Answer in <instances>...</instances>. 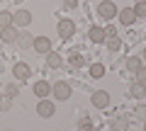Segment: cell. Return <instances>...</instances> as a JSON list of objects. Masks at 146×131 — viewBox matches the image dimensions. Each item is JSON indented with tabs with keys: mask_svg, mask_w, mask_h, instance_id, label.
Instances as JSON below:
<instances>
[{
	"mask_svg": "<svg viewBox=\"0 0 146 131\" xmlns=\"http://www.w3.org/2000/svg\"><path fill=\"white\" fill-rule=\"evenodd\" d=\"M32 49H34L36 53H49L51 51V41H49V37H34Z\"/></svg>",
	"mask_w": 146,
	"mask_h": 131,
	"instance_id": "8992f818",
	"label": "cell"
},
{
	"mask_svg": "<svg viewBox=\"0 0 146 131\" xmlns=\"http://www.w3.org/2000/svg\"><path fill=\"white\" fill-rule=\"evenodd\" d=\"M98 12H100V17H105V20H112V17L117 15V5L112 3V0H102L98 5Z\"/></svg>",
	"mask_w": 146,
	"mask_h": 131,
	"instance_id": "6da1fadb",
	"label": "cell"
},
{
	"mask_svg": "<svg viewBox=\"0 0 146 131\" xmlns=\"http://www.w3.org/2000/svg\"><path fill=\"white\" fill-rule=\"evenodd\" d=\"M144 61H146V49H144Z\"/></svg>",
	"mask_w": 146,
	"mask_h": 131,
	"instance_id": "f1b7e54d",
	"label": "cell"
},
{
	"mask_svg": "<svg viewBox=\"0 0 146 131\" xmlns=\"http://www.w3.org/2000/svg\"><path fill=\"white\" fill-rule=\"evenodd\" d=\"M17 37H20V32H17V27H5V29L0 32V41H7V44L17 41Z\"/></svg>",
	"mask_w": 146,
	"mask_h": 131,
	"instance_id": "30bf717a",
	"label": "cell"
},
{
	"mask_svg": "<svg viewBox=\"0 0 146 131\" xmlns=\"http://www.w3.org/2000/svg\"><path fill=\"white\" fill-rule=\"evenodd\" d=\"M131 95H134L136 100L146 97V85H141V83H134V85H131Z\"/></svg>",
	"mask_w": 146,
	"mask_h": 131,
	"instance_id": "e0dca14e",
	"label": "cell"
},
{
	"mask_svg": "<svg viewBox=\"0 0 146 131\" xmlns=\"http://www.w3.org/2000/svg\"><path fill=\"white\" fill-rule=\"evenodd\" d=\"M5 95H7V97H17V95H20V85H7Z\"/></svg>",
	"mask_w": 146,
	"mask_h": 131,
	"instance_id": "7402d4cb",
	"label": "cell"
},
{
	"mask_svg": "<svg viewBox=\"0 0 146 131\" xmlns=\"http://www.w3.org/2000/svg\"><path fill=\"white\" fill-rule=\"evenodd\" d=\"M136 17H146V3H136V7H131Z\"/></svg>",
	"mask_w": 146,
	"mask_h": 131,
	"instance_id": "44dd1931",
	"label": "cell"
},
{
	"mask_svg": "<svg viewBox=\"0 0 146 131\" xmlns=\"http://www.w3.org/2000/svg\"><path fill=\"white\" fill-rule=\"evenodd\" d=\"M90 75H93V78H102L105 75V66L102 63H93V66H90Z\"/></svg>",
	"mask_w": 146,
	"mask_h": 131,
	"instance_id": "ac0fdd59",
	"label": "cell"
},
{
	"mask_svg": "<svg viewBox=\"0 0 146 131\" xmlns=\"http://www.w3.org/2000/svg\"><path fill=\"white\" fill-rule=\"evenodd\" d=\"M54 112H56V105L49 100H42L39 105H36V114L42 117V119H49V117H54Z\"/></svg>",
	"mask_w": 146,
	"mask_h": 131,
	"instance_id": "277c9868",
	"label": "cell"
},
{
	"mask_svg": "<svg viewBox=\"0 0 146 131\" xmlns=\"http://www.w3.org/2000/svg\"><path fill=\"white\" fill-rule=\"evenodd\" d=\"M127 126H129V121H127L124 117H115V119H112V129L115 131H127Z\"/></svg>",
	"mask_w": 146,
	"mask_h": 131,
	"instance_id": "9a60e30c",
	"label": "cell"
},
{
	"mask_svg": "<svg viewBox=\"0 0 146 131\" xmlns=\"http://www.w3.org/2000/svg\"><path fill=\"white\" fill-rule=\"evenodd\" d=\"M127 68H129L131 73H136V70L141 68V58L139 56H129V58H127Z\"/></svg>",
	"mask_w": 146,
	"mask_h": 131,
	"instance_id": "2e32d148",
	"label": "cell"
},
{
	"mask_svg": "<svg viewBox=\"0 0 146 131\" xmlns=\"http://www.w3.org/2000/svg\"><path fill=\"white\" fill-rule=\"evenodd\" d=\"M136 117L146 121V107H144V105H139V107H136Z\"/></svg>",
	"mask_w": 146,
	"mask_h": 131,
	"instance_id": "83f0119b",
	"label": "cell"
},
{
	"mask_svg": "<svg viewBox=\"0 0 146 131\" xmlns=\"http://www.w3.org/2000/svg\"><path fill=\"white\" fill-rule=\"evenodd\" d=\"M0 27L5 29V27H12V15L5 10H0Z\"/></svg>",
	"mask_w": 146,
	"mask_h": 131,
	"instance_id": "d6986e66",
	"label": "cell"
},
{
	"mask_svg": "<svg viewBox=\"0 0 146 131\" xmlns=\"http://www.w3.org/2000/svg\"><path fill=\"white\" fill-rule=\"evenodd\" d=\"M117 15H119V22H122L124 27H129V24H134V22H136V15H134V10H131V7H122Z\"/></svg>",
	"mask_w": 146,
	"mask_h": 131,
	"instance_id": "ba28073f",
	"label": "cell"
},
{
	"mask_svg": "<svg viewBox=\"0 0 146 131\" xmlns=\"http://www.w3.org/2000/svg\"><path fill=\"white\" fill-rule=\"evenodd\" d=\"M144 131H146V121H144Z\"/></svg>",
	"mask_w": 146,
	"mask_h": 131,
	"instance_id": "f546056e",
	"label": "cell"
},
{
	"mask_svg": "<svg viewBox=\"0 0 146 131\" xmlns=\"http://www.w3.org/2000/svg\"><path fill=\"white\" fill-rule=\"evenodd\" d=\"M49 92H51V83H46V80H39V83L34 85V95H36V97H42V100H44Z\"/></svg>",
	"mask_w": 146,
	"mask_h": 131,
	"instance_id": "7c38bea8",
	"label": "cell"
},
{
	"mask_svg": "<svg viewBox=\"0 0 146 131\" xmlns=\"http://www.w3.org/2000/svg\"><path fill=\"white\" fill-rule=\"evenodd\" d=\"M73 34H76V24H73L71 20H61L58 22V37L61 39H71Z\"/></svg>",
	"mask_w": 146,
	"mask_h": 131,
	"instance_id": "5b68a950",
	"label": "cell"
},
{
	"mask_svg": "<svg viewBox=\"0 0 146 131\" xmlns=\"http://www.w3.org/2000/svg\"><path fill=\"white\" fill-rule=\"evenodd\" d=\"M32 22V12L29 10H17L12 15V27H29Z\"/></svg>",
	"mask_w": 146,
	"mask_h": 131,
	"instance_id": "7a4b0ae2",
	"label": "cell"
},
{
	"mask_svg": "<svg viewBox=\"0 0 146 131\" xmlns=\"http://www.w3.org/2000/svg\"><path fill=\"white\" fill-rule=\"evenodd\" d=\"M83 56H71V66H73V68H80V66H83Z\"/></svg>",
	"mask_w": 146,
	"mask_h": 131,
	"instance_id": "484cf974",
	"label": "cell"
},
{
	"mask_svg": "<svg viewBox=\"0 0 146 131\" xmlns=\"http://www.w3.org/2000/svg\"><path fill=\"white\" fill-rule=\"evenodd\" d=\"M17 44H20V49H29L32 44H34V37H29L27 32H22L20 37H17Z\"/></svg>",
	"mask_w": 146,
	"mask_h": 131,
	"instance_id": "5bb4252c",
	"label": "cell"
},
{
	"mask_svg": "<svg viewBox=\"0 0 146 131\" xmlns=\"http://www.w3.org/2000/svg\"><path fill=\"white\" fill-rule=\"evenodd\" d=\"M136 83H141V85H146V66H141V68L136 70Z\"/></svg>",
	"mask_w": 146,
	"mask_h": 131,
	"instance_id": "603a6c76",
	"label": "cell"
},
{
	"mask_svg": "<svg viewBox=\"0 0 146 131\" xmlns=\"http://www.w3.org/2000/svg\"><path fill=\"white\" fill-rule=\"evenodd\" d=\"M12 75H15L17 80H27L29 78V66H27V63H15V66H12Z\"/></svg>",
	"mask_w": 146,
	"mask_h": 131,
	"instance_id": "9c48e42d",
	"label": "cell"
},
{
	"mask_svg": "<svg viewBox=\"0 0 146 131\" xmlns=\"http://www.w3.org/2000/svg\"><path fill=\"white\" fill-rule=\"evenodd\" d=\"M10 100H12V97H7V95H5V97H0V112H7V109H10Z\"/></svg>",
	"mask_w": 146,
	"mask_h": 131,
	"instance_id": "cb8c5ba5",
	"label": "cell"
},
{
	"mask_svg": "<svg viewBox=\"0 0 146 131\" xmlns=\"http://www.w3.org/2000/svg\"><path fill=\"white\" fill-rule=\"evenodd\" d=\"M51 95L56 97V100H68V97H71V85H66V83H54V85H51Z\"/></svg>",
	"mask_w": 146,
	"mask_h": 131,
	"instance_id": "3957f363",
	"label": "cell"
},
{
	"mask_svg": "<svg viewBox=\"0 0 146 131\" xmlns=\"http://www.w3.org/2000/svg\"><path fill=\"white\" fill-rule=\"evenodd\" d=\"M93 105L98 107V109H105V107L110 105V92H105V90H98V92L93 95Z\"/></svg>",
	"mask_w": 146,
	"mask_h": 131,
	"instance_id": "52a82bcc",
	"label": "cell"
},
{
	"mask_svg": "<svg viewBox=\"0 0 146 131\" xmlns=\"http://www.w3.org/2000/svg\"><path fill=\"white\" fill-rule=\"evenodd\" d=\"M107 46L112 49V51H119L122 49V39L119 37H107Z\"/></svg>",
	"mask_w": 146,
	"mask_h": 131,
	"instance_id": "ffe728a7",
	"label": "cell"
},
{
	"mask_svg": "<svg viewBox=\"0 0 146 131\" xmlns=\"http://www.w3.org/2000/svg\"><path fill=\"white\" fill-rule=\"evenodd\" d=\"M63 7L66 10H76L78 7V0H63Z\"/></svg>",
	"mask_w": 146,
	"mask_h": 131,
	"instance_id": "4316f807",
	"label": "cell"
},
{
	"mask_svg": "<svg viewBox=\"0 0 146 131\" xmlns=\"http://www.w3.org/2000/svg\"><path fill=\"white\" fill-rule=\"evenodd\" d=\"M80 131H93V121H90L88 117H83V119H80Z\"/></svg>",
	"mask_w": 146,
	"mask_h": 131,
	"instance_id": "d4e9b609",
	"label": "cell"
},
{
	"mask_svg": "<svg viewBox=\"0 0 146 131\" xmlns=\"http://www.w3.org/2000/svg\"><path fill=\"white\" fill-rule=\"evenodd\" d=\"M88 37H90V41L100 44V41H105V39H107V34H105V29H102V27H90Z\"/></svg>",
	"mask_w": 146,
	"mask_h": 131,
	"instance_id": "8fae6325",
	"label": "cell"
},
{
	"mask_svg": "<svg viewBox=\"0 0 146 131\" xmlns=\"http://www.w3.org/2000/svg\"><path fill=\"white\" fill-rule=\"evenodd\" d=\"M46 66H49V68H61V66H63V58L58 56V53L49 51L46 53Z\"/></svg>",
	"mask_w": 146,
	"mask_h": 131,
	"instance_id": "4fadbf2b",
	"label": "cell"
}]
</instances>
